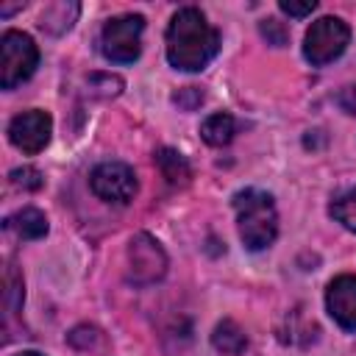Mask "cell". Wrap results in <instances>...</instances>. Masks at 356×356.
<instances>
[{"label":"cell","mask_w":356,"mask_h":356,"mask_svg":"<svg viewBox=\"0 0 356 356\" xmlns=\"http://www.w3.org/2000/svg\"><path fill=\"white\" fill-rule=\"evenodd\" d=\"M6 228L14 231L19 239H42L47 234V217L39 209L28 206V209H19L17 214H11L6 220Z\"/></svg>","instance_id":"cell-10"},{"label":"cell","mask_w":356,"mask_h":356,"mask_svg":"<svg viewBox=\"0 0 356 356\" xmlns=\"http://www.w3.org/2000/svg\"><path fill=\"white\" fill-rule=\"evenodd\" d=\"M261 36L273 44V47H284L286 44V39H289V31L284 28V22H278V19H273V17H267V19H261Z\"/></svg>","instance_id":"cell-17"},{"label":"cell","mask_w":356,"mask_h":356,"mask_svg":"<svg viewBox=\"0 0 356 356\" xmlns=\"http://www.w3.org/2000/svg\"><path fill=\"white\" fill-rule=\"evenodd\" d=\"M17 356H44V353H39V350H22V353H17Z\"/></svg>","instance_id":"cell-23"},{"label":"cell","mask_w":356,"mask_h":356,"mask_svg":"<svg viewBox=\"0 0 356 356\" xmlns=\"http://www.w3.org/2000/svg\"><path fill=\"white\" fill-rule=\"evenodd\" d=\"M172 103H175L178 108H184V111H195V108L203 103V92H200L197 86H184V89H178V92L172 95Z\"/></svg>","instance_id":"cell-18"},{"label":"cell","mask_w":356,"mask_h":356,"mask_svg":"<svg viewBox=\"0 0 356 356\" xmlns=\"http://www.w3.org/2000/svg\"><path fill=\"white\" fill-rule=\"evenodd\" d=\"M50 134H53V120L42 108L22 111V114H17L8 122V139L22 153H39V150H44V145L50 142Z\"/></svg>","instance_id":"cell-8"},{"label":"cell","mask_w":356,"mask_h":356,"mask_svg":"<svg viewBox=\"0 0 356 356\" xmlns=\"http://www.w3.org/2000/svg\"><path fill=\"white\" fill-rule=\"evenodd\" d=\"M239 236L248 250H261L278 236V211L273 195L261 189H242L234 195Z\"/></svg>","instance_id":"cell-2"},{"label":"cell","mask_w":356,"mask_h":356,"mask_svg":"<svg viewBox=\"0 0 356 356\" xmlns=\"http://www.w3.org/2000/svg\"><path fill=\"white\" fill-rule=\"evenodd\" d=\"M278 6H281V11H284V14H289V17H306V14H312V11L317 8V0H306V3H292V0H281Z\"/></svg>","instance_id":"cell-20"},{"label":"cell","mask_w":356,"mask_h":356,"mask_svg":"<svg viewBox=\"0 0 356 356\" xmlns=\"http://www.w3.org/2000/svg\"><path fill=\"white\" fill-rule=\"evenodd\" d=\"M325 309L345 331H356V275H337L328 284Z\"/></svg>","instance_id":"cell-9"},{"label":"cell","mask_w":356,"mask_h":356,"mask_svg":"<svg viewBox=\"0 0 356 356\" xmlns=\"http://www.w3.org/2000/svg\"><path fill=\"white\" fill-rule=\"evenodd\" d=\"M97 83H103L100 95H106V97H114V95L122 92V81H120L117 75H92V78H89V86L97 89Z\"/></svg>","instance_id":"cell-19"},{"label":"cell","mask_w":356,"mask_h":356,"mask_svg":"<svg viewBox=\"0 0 356 356\" xmlns=\"http://www.w3.org/2000/svg\"><path fill=\"white\" fill-rule=\"evenodd\" d=\"M22 298H25V292H22V278L17 275L14 267H8V270H6V292H3V300H6V306H8V314H14V312L22 306Z\"/></svg>","instance_id":"cell-15"},{"label":"cell","mask_w":356,"mask_h":356,"mask_svg":"<svg viewBox=\"0 0 356 356\" xmlns=\"http://www.w3.org/2000/svg\"><path fill=\"white\" fill-rule=\"evenodd\" d=\"M337 106L345 111V114H356V86H348L337 95Z\"/></svg>","instance_id":"cell-22"},{"label":"cell","mask_w":356,"mask_h":356,"mask_svg":"<svg viewBox=\"0 0 356 356\" xmlns=\"http://www.w3.org/2000/svg\"><path fill=\"white\" fill-rule=\"evenodd\" d=\"M167 273V253L150 234H136L128 242V278L134 284H156Z\"/></svg>","instance_id":"cell-7"},{"label":"cell","mask_w":356,"mask_h":356,"mask_svg":"<svg viewBox=\"0 0 356 356\" xmlns=\"http://www.w3.org/2000/svg\"><path fill=\"white\" fill-rule=\"evenodd\" d=\"M328 211H331V217H334L339 225H345L348 231L356 234V189H348V192L337 195V197L331 200Z\"/></svg>","instance_id":"cell-14"},{"label":"cell","mask_w":356,"mask_h":356,"mask_svg":"<svg viewBox=\"0 0 356 356\" xmlns=\"http://www.w3.org/2000/svg\"><path fill=\"white\" fill-rule=\"evenodd\" d=\"M350 42V28L339 19V17H320L317 22H312V28L306 31L303 39V56L314 64L323 67L334 58H339L345 53Z\"/></svg>","instance_id":"cell-5"},{"label":"cell","mask_w":356,"mask_h":356,"mask_svg":"<svg viewBox=\"0 0 356 356\" xmlns=\"http://www.w3.org/2000/svg\"><path fill=\"white\" fill-rule=\"evenodd\" d=\"M211 345L225 356H239L248 348V337L234 320H222V323H217V328L211 334Z\"/></svg>","instance_id":"cell-13"},{"label":"cell","mask_w":356,"mask_h":356,"mask_svg":"<svg viewBox=\"0 0 356 356\" xmlns=\"http://www.w3.org/2000/svg\"><path fill=\"white\" fill-rule=\"evenodd\" d=\"M234 134H236V122H234V117L225 114V111L206 117L203 125H200V136H203V142L211 145V147L228 145V142L234 139Z\"/></svg>","instance_id":"cell-12"},{"label":"cell","mask_w":356,"mask_h":356,"mask_svg":"<svg viewBox=\"0 0 356 356\" xmlns=\"http://www.w3.org/2000/svg\"><path fill=\"white\" fill-rule=\"evenodd\" d=\"M89 184H92V192L106 200V203H114V206H125L134 200L136 189H139V181L134 175V170L122 161H103L92 170L89 175Z\"/></svg>","instance_id":"cell-6"},{"label":"cell","mask_w":356,"mask_h":356,"mask_svg":"<svg viewBox=\"0 0 356 356\" xmlns=\"http://www.w3.org/2000/svg\"><path fill=\"white\" fill-rule=\"evenodd\" d=\"M220 50V31L209 25L200 8H178L167 25V61L175 70L197 72Z\"/></svg>","instance_id":"cell-1"},{"label":"cell","mask_w":356,"mask_h":356,"mask_svg":"<svg viewBox=\"0 0 356 356\" xmlns=\"http://www.w3.org/2000/svg\"><path fill=\"white\" fill-rule=\"evenodd\" d=\"M39 64L36 42L22 31H6L0 39V86L14 89L33 75Z\"/></svg>","instance_id":"cell-3"},{"label":"cell","mask_w":356,"mask_h":356,"mask_svg":"<svg viewBox=\"0 0 356 356\" xmlns=\"http://www.w3.org/2000/svg\"><path fill=\"white\" fill-rule=\"evenodd\" d=\"M156 164H159L161 175L167 178V184H172V186H184V184H189V178H192V167H189L186 156H181V153L172 150V147L156 150Z\"/></svg>","instance_id":"cell-11"},{"label":"cell","mask_w":356,"mask_h":356,"mask_svg":"<svg viewBox=\"0 0 356 356\" xmlns=\"http://www.w3.org/2000/svg\"><path fill=\"white\" fill-rule=\"evenodd\" d=\"M142 31H145V17L139 14H122L108 19L100 31V53L114 64L136 61L142 50Z\"/></svg>","instance_id":"cell-4"},{"label":"cell","mask_w":356,"mask_h":356,"mask_svg":"<svg viewBox=\"0 0 356 356\" xmlns=\"http://www.w3.org/2000/svg\"><path fill=\"white\" fill-rule=\"evenodd\" d=\"M11 184L19 186V189L36 192V189H42L44 178H42V172L36 167H17V170H11Z\"/></svg>","instance_id":"cell-16"},{"label":"cell","mask_w":356,"mask_h":356,"mask_svg":"<svg viewBox=\"0 0 356 356\" xmlns=\"http://www.w3.org/2000/svg\"><path fill=\"white\" fill-rule=\"evenodd\" d=\"M95 339H97V331H95V328H86V325H78V328L70 334V342H72L75 348H89V345H95Z\"/></svg>","instance_id":"cell-21"}]
</instances>
